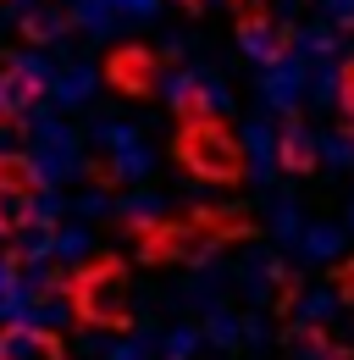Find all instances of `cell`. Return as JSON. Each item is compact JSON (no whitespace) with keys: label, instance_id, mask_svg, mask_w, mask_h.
<instances>
[{"label":"cell","instance_id":"6da1fadb","mask_svg":"<svg viewBox=\"0 0 354 360\" xmlns=\"http://www.w3.org/2000/svg\"><path fill=\"white\" fill-rule=\"evenodd\" d=\"M177 161L205 183H238L244 178V144L221 117H188L177 128Z\"/></svg>","mask_w":354,"mask_h":360},{"label":"cell","instance_id":"7a4b0ae2","mask_svg":"<svg viewBox=\"0 0 354 360\" xmlns=\"http://www.w3.org/2000/svg\"><path fill=\"white\" fill-rule=\"evenodd\" d=\"M78 311L94 321H122V261H94L78 277Z\"/></svg>","mask_w":354,"mask_h":360},{"label":"cell","instance_id":"3957f363","mask_svg":"<svg viewBox=\"0 0 354 360\" xmlns=\"http://www.w3.org/2000/svg\"><path fill=\"white\" fill-rule=\"evenodd\" d=\"M105 78H111V89H122V94H150L155 89V56L144 45H117L111 61H105Z\"/></svg>","mask_w":354,"mask_h":360},{"label":"cell","instance_id":"277c9868","mask_svg":"<svg viewBox=\"0 0 354 360\" xmlns=\"http://www.w3.org/2000/svg\"><path fill=\"white\" fill-rule=\"evenodd\" d=\"M0 360H61V349H55V338H44V333H6L0 338Z\"/></svg>","mask_w":354,"mask_h":360},{"label":"cell","instance_id":"5b68a950","mask_svg":"<svg viewBox=\"0 0 354 360\" xmlns=\"http://www.w3.org/2000/svg\"><path fill=\"white\" fill-rule=\"evenodd\" d=\"M310 161H315V150L305 144V134H288V139H282V167H294V172H305Z\"/></svg>","mask_w":354,"mask_h":360},{"label":"cell","instance_id":"8992f818","mask_svg":"<svg viewBox=\"0 0 354 360\" xmlns=\"http://www.w3.org/2000/svg\"><path fill=\"white\" fill-rule=\"evenodd\" d=\"M343 105H349V111H354V67H349V72H343Z\"/></svg>","mask_w":354,"mask_h":360}]
</instances>
